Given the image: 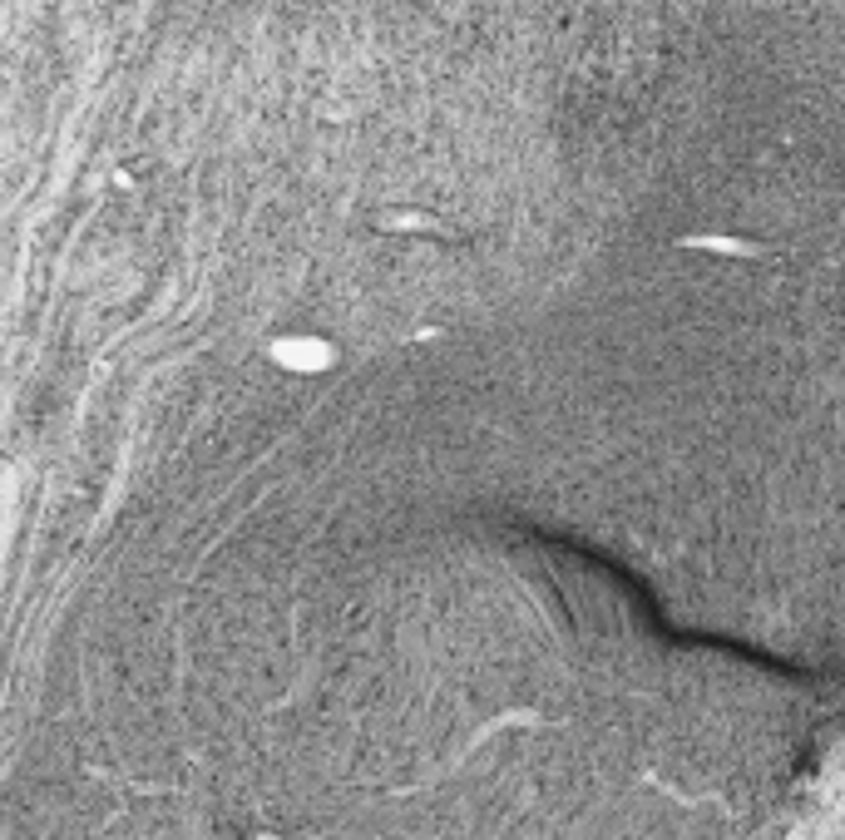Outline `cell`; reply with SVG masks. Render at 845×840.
I'll return each mask as SVG.
<instances>
[{"label":"cell","mask_w":845,"mask_h":840,"mask_svg":"<svg viewBox=\"0 0 845 840\" xmlns=\"http://www.w3.org/2000/svg\"><path fill=\"white\" fill-rule=\"evenodd\" d=\"M277 361L292 371H322V366H332V346L317 336H287V341H277Z\"/></svg>","instance_id":"obj_1"},{"label":"cell","mask_w":845,"mask_h":840,"mask_svg":"<svg viewBox=\"0 0 845 840\" xmlns=\"http://www.w3.org/2000/svg\"><path fill=\"white\" fill-rule=\"evenodd\" d=\"M248 840H282V836H272V831H253Z\"/></svg>","instance_id":"obj_2"}]
</instances>
